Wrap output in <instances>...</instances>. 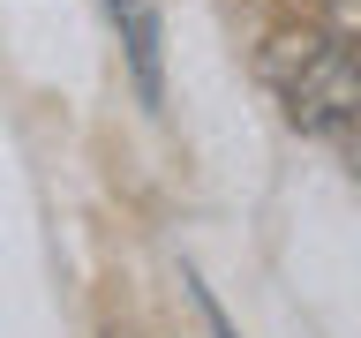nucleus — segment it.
Here are the masks:
<instances>
[{"label":"nucleus","mask_w":361,"mask_h":338,"mask_svg":"<svg viewBox=\"0 0 361 338\" xmlns=\"http://www.w3.org/2000/svg\"><path fill=\"white\" fill-rule=\"evenodd\" d=\"M264 83L279 90L293 128H346L361 120V45L331 30H271L264 38Z\"/></svg>","instance_id":"nucleus-1"},{"label":"nucleus","mask_w":361,"mask_h":338,"mask_svg":"<svg viewBox=\"0 0 361 338\" xmlns=\"http://www.w3.org/2000/svg\"><path fill=\"white\" fill-rule=\"evenodd\" d=\"M113 30L128 45V68H135V90H143V106L166 98V68H158V8L151 0H106Z\"/></svg>","instance_id":"nucleus-2"},{"label":"nucleus","mask_w":361,"mask_h":338,"mask_svg":"<svg viewBox=\"0 0 361 338\" xmlns=\"http://www.w3.org/2000/svg\"><path fill=\"white\" fill-rule=\"evenodd\" d=\"M316 30H331V38L361 45V0H316Z\"/></svg>","instance_id":"nucleus-3"},{"label":"nucleus","mask_w":361,"mask_h":338,"mask_svg":"<svg viewBox=\"0 0 361 338\" xmlns=\"http://www.w3.org/2000/svg\"><path fill=\"white\" fill-rule=\"evenodd\" d=\"M188 293H196L203 323H211V331H219V338H241V331H233V323H226V308H219V301H211V286H196V278H188Z\"/></svg>","instance_id":"nucleus-4"}]
</instances>
